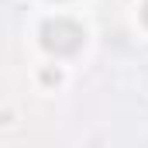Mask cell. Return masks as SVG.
Listing matches in <instances>:
<instances>
[{"mask_svg":"<svg viewBox=\"0 0 148 148\" xmlns=\"http://www.w3.org/2000/svg\"><path fill=\"white\" fill-rule=\"evenodd\" d=\"M83 28L69 21V17H55V21H45L41 24V45L52 52V55H73L83 48Z\"/></svg>","mask_w":148,"mask_h":148,"instance_id":"1","label":"cell"},{"mask_svg":"<svg viewBox=\"0 0 148 148\" xmlns=\"http://www.w3.org/2000/svg\"><path fill=\"white\" fill-rule=\"evenodd\" d=\"M141 21L148 24V0H145V7H141Z\"/></svg>","mask_w":148,"mask_h":148,"instance_id":"2","label":"cell"}]
</instances>
